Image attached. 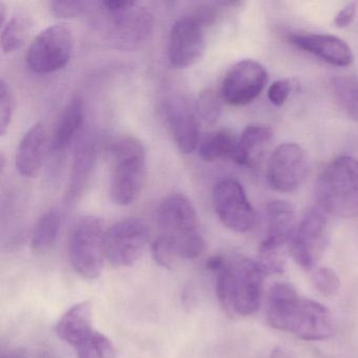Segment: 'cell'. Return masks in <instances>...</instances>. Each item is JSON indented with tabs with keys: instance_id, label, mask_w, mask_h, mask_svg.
Returning a JSON list of instances; mask_svg holds the SVG:
<instances>
[{
	"instance_id": "e0dca14e",
	"label": "cell",
	"mask_w": 358,
	"mask_h": 358,
	"mask_svg": "<svg viewBox=\"0 0 358 358\" xmlns=\"http://www.w3.org/2000/svg\"><path fill=\"white\" fill-rule=\"evenodd\" d=\"M291 45L336 66H348L354 56L349 45L329 34H295L289 37Z\"/></svg>"
},
{
	"instance_id": "603a6c76",
	"label": "cell",
	"mask_w": 358,
	"mask_h": 358,
	"mask_svg": "<svg viewBox=\"0 0 358 358\" xmlns=\"http://www.w3.org/2000/svg\"><path fill=\"white\" fill-rule=\"evenodd\" d=\"M238 138L227 129L213 131L204 138L199 145V155L202 160L213 162L220 159L234 158Z\"/></svg>"
},
{
	"instance_id": "ba28073f",
	"label": "cell",
	"mask_w": 358,
	"mask_h": 358,
	"mask_svg": "<svg viewBox=\"0 0 358 358\" xmlns=\"http://www.w3.org/2000/svg\"><path fill=\"white\" fill-rule=\"evenodd\" d=\"M329 238L326 213L320 208L308 209L289 241V255L303 269H314L326 251Z\"/></svg>"
},
{
	"instance_id": "5b68a950",
	"label": "cell",
	"mask_w": 358,
	"mask_h": 358,
	"mask_svg": "<svg viewBox=\"0 0 358 358\" xmlns=\"http://www.w3.org/2000/svg\"><path fill=\"white\" fill-rule=\"evenodd\" d=\"M110 194L115 204H133L141 194L146 179V152L137 138L122 136L110 144Z\"/></svg>"
},
{
	"instance_id": "5bb4252c",
	"label": "cell",
	"mask_w": 358,
	"mask_h": 358,
	"mask_svg": "<svg viewBox=\"0 0 358 358\" xmlns=\"http://www.w3.org/2000/svg\"><path fill=\"white\" fill-rule=\"evenodd\" d=\"M266 83L267 72L261 64L251 59L242 60L224 77L221 98L230 106H246L259 97Z\"/></svg>"
},
{
	"instance_id": "7c38bea8",
	"label": "cell",
	"mask_w": 358,
	"mask_h": 358,
	"mask_svg": "<svg viewBox=\"0 0 358 358\" xmlns=\"http://www.w3.org/2000/svg\"><path fill=\"white\" fill-rule=\"evenodd\" d=\"M206 24L199 15L184 16L175 22L169 39V60L173 68H190L202 59Z\"/></svg>"
},
{
	"instance_id": "8d00e7d4",
	"label": "cell",
	"mask_w": 358,
	"mask_h": 358,
	"mask_svg": "<svg viewBox=\"0 0 358 358\" xmlns=\"http://www.w3.org/2000/svg\"><path fill=\"white\" fill-rule=\"evenodd\" d=\"M270 358H289V356L287 355L284 350L280 349V348H275V349L271 352Z\"/></svg>"
},
{
	"instance_id": "d6a6232c",
	"label": "cell",
	"mask_w": 358,
	"mask_h": 358,
	"mask_svg": "<svg viewBox=\"0 0 358 358\" xmlns=\"http://www.w3.org/2000/svg\"><path fill=\"white\" fill-rule=\"evenodd\" d=\"M291 90H292V85L290 80L280 79L270 85L268 90V99L273 106H284L290 96Z\"/></svg>"
},
{
	"instance_id": "277c9868",
	"label": "cell",
	"mask_w": 358,
	"mask_h": 358,
	"mask_svg": "<svg viewBox=\"0 0 358 358\" xmlns=\"http://www.w3.org/2000/svg\"><path fill=\"white\" fill-rule=\"evenodd\" d=\"M315 196L326 215L358 217V160L341 156L329 163L318 177Z\"/></svg>"
},
{
	"instance_id": "7a4b0ae2",
	"label": "cell",
	"mask_w": 358,
	"mask_h": 358,
	"mask_svg": "<svg viewBox=\"0 0 358 358\" xmlns=\"http://www.w3.org/2000/svg\"><path fill=\"white\" fill-rule=\"evenodd\" d=\"M215 273L217 299L229 315H252L259 309L264 273L257 261L240 257L224 259Z\"/></svg>"
},
{
	"instance_id": "8fae6325",
	"label": "cell",
	"mask_w": 358,
	"mask_h": 358,
	"mask_svg": "<svg viewBox=\"0 0 358 358\" xmlns=\"http://www.w3.org/2000/svg\"><path fill=\"white\" fill-rule=\"evenodd\" d=\"M213 204L220 221L228 229L238 234L250 231L257 215L244 188L234 179L217 182L213 188Z\"/></svg>"
},
{
	"instance_id": "44dd1931",
	"label": "cell",
	"mask_w": 358,
	"mask_h": 358,
	"mask_svg": "<svg viewBox=\"0 0 358 358\" xmlns=\"http://www.w3.org/2000/svg\"><path fill=\"white\" fill-rule=\"evenodd\" d=\"M83 122V100L78 96H75L69 101L58 118L52 137V150L55 152L66 150L78 135Z\"/></svg>"
},
{
	"instance_id": "52a82bcc",
	"label": "cell",
	"mask_w": 358,
	"mask_h": 358,
	"mask_svg": "<svg viewBox=\"0 0 358 358\" xmlns=\"http://www.w3.org/2000/svg\"><path fill=\"white\" fill-rule=\"evenodd\" d=\"M106 234L99 217H83L75 226L69 243V255L75 271L87 280H95L106 266Z\"/></svg>"
},
{
	"instance_id": "d6986e66",
	"label": "cell",
	"mask_w": 358,
	"mask_h": 358,
	"mask_svg": "<svg viewBox=\"0 0 358 358\" xmlns=\"http://www.w3.org/2000/svg\"><path fill=\"white\" fill-rule=\"evenodd\" d=\"M273 133L264 125H249L238 138L234 160L241 166L255 169L271 146Z\"/></svg>"
},
{
	"instance_id": "1f68e13d",
	"label": "cell",
	"mask_w": 358,
	"mask_h": 358,
	"mask_svg": "<svg viewBox=\"0 0 358 358\" xmlns=\"http://www.w3.org/2000/svg\"><path fill=\"white\" fill-rule=\"evenodd\" d=\"M14 96L5 79L0 81V134L5 136L11 125L14 114Z\"/></svg>"
},
{
	"instance_id": "6da1fadb",
	"label": "cell",
	"mask_w": 358,
	"mask_h": 358,
	"mask_svg": "<svg viewBox=\"0 0 358 358\" xmlns=\"http://www.w3.org/2000/svg\"><path fill=\"white\" fill-rule=\"evenodd\" d=\"M266 320L272 328L305 341H324L336 332V322L328 308L303 299L289 282H276L266 296Z\"/></svg>"
},
{
	"instance_id": "83f0119b",
	"label": "cell",
	"mask_w": 358,
	"mask_h": 358,
	"mask_svg": "<svg viewBox=\"0 0 358 358\" xmlns=\"http://www.w3.org/2000/svg\"><path fill=\"white\" fill-rule=\"evenodd\" d=\"M78 358H116L114 343L103 333L94 331L80 345L75 348Z\"/></svg>"
},
{
	"instance_id": "836d02e7",
	"label": "cell",
	"mask_w": 358,
	"mask_h": 358,
	"mask_svg": "<svg viewBox=\"0 0 358 358\" xmlns=\"http://www.w3.org/2000/svg\"><path fill=\"white\" fill-rule=\"evenodd\" d=\"M152 255H154L155 261L159 265L163 267L171 268L175 265L176 259L177 257L171 252V249L167 247V245L163 242L162 238L159 236L154 243H152Z\"/></svg>"
},
{
	"instance_id": "8992f818",
	"label": "cell",
	"mask_w": 358,
	"mask_h": 358,
	"mask_svg": "<svg viewBox=\"0 0 358 358\" xmlns=\"http://www.w3.org/2000/svg\"><path fill=\"white\" fill-rule=\"evenodd\" d=\"M99 7L106 17L108 39L118 49H138L152 36L154 15L136 1L106 0Z\"/></svg>"
},
{
	"instance_id": "4fadbf2b",
	"label": "cell",
	"mask_w": 358,
	"mask_h": 358,
	"mask_svg": "<svg viewBox=\"0 0 358 358\" xmlns=\"http://www.w3.org/2000/svg\"><path fill=\"white\" fill-rule=\"evenodd\" d=\"M309 169L306 150L299 144L285 143L272 152L267 165L271 188L282 194L295 192L305 181Z\"/></svg>"
},
{
	"instance_id": "4316f807",
	"label": "cell",
	"mask_w": 358,
	"mask_h": 358,
	"mask_svg": "<svg viewBox=\"0 0 358 358\" xmlns=\"http://www.w3.org/2000/svg\"><path fill=\"white\" fill-rule=\"evenodd\" d=\"M333 92L341 110L350 119L358 121V77H335L332 80Z\"/></svg>"
},
{
	"instance_id": "d590c367",
	"label": "cell",
	"mask_w": 358,
	"mask_h": 358,
	"mask_svg": "<svg viewBox=\"0 0 358 358\" xmlns=\"http://www.w3.org/2000/svg\"><path fill=\"white\" fill-rule=\"evenodd\" d=\"M7 9L3 3H0V27L1 29L7 24Z\"/></svg>"
},
{
	"instance_id": "e575fe53",
	"label": "cell",
	"mask_w": 358,
	"mask_h": 358,
	"mask_svg": "<svg viewBox=\"0 0 358 358\" xmlns=\"http://www.w3.org/2000/svg\"><path fill=\"white\" fill-rule=\"evenodd\" d=\"M357 5L356 3H349L335 16L334 24L338 29L348 28L353 22L356 15Z\"/></svg>"
},
{
	"instance_id": "2e32d148",
	"label": "cell",
	"mask_w": 358,
	"mask_h": 358,
	"mask_svg": "<svg viewBox=\"0 0 358 358\" xmlns=\"http://www.w3.org/2000/svg\"><path fill=\"white\" fill-rule=\"evenodd\" d=\"M52 138L43 123L33 125L20 140L16 152V169L20 175L35 178L43 169Z\"/></svg>"
},
{
	"instance_id": "ffe728a7",
	"label": "cell",
	"mask_w": 358,
	"mask_h": 358,
	"mask_svg": "<svg viewBox=\"0 0 358 358\" xmlns=\"http://www.w3.org/2000/svg\"><path fill=\"white\" fill-rule=\"evenodd\" d=\"M56 334L73 348L93 334V315L89 301L76 303L62 316L56 324Z\"/></svg>"
},
{
	"instance_id": "3957f363",
	"label": "cell",
	"mask_w": 358,
	"mask_h": 358,
	"mask_svg": "<svg viewBox=\"0 0 358 358\" xmlns=\"http://www.w3.org/2000/svg\"><path fill=\"white\" fill-rule=\"evenodd\" d=\"M160 238L177 259H194L205 249L198 213L192 201L182 194L163 199L158 209Z\"/></svg>"
},
{
	"instance_id": "484cf974",
	"label": "cell",
	"mask_w": 358,
	"mask_h": 358,
	"mask_svg": "<svg viewBox=\"0 0 358 358\" xmlns=\"http://www.w3.org/2000/svg\"><path fill=\"white\" fill-rule=\"evenodd\" d=\"M33 20L20 15L11 18L1 29V49L3 53L11 54L18 51L24 45L33 30Z\"/></svg>"
},
{
	"instance_id": "f546056e",
	"label": "cell",
	"mask_w": 358,
	"mask_h": 358,
	"mask_svg": "<svg viewBox=\"0 0 358 358\" xmlns=\"http://www.w3.org/2000/svg\"><path fill=\"white\" fill-rule=\"evenodd\" d=\"M196 112L203 120L209 124H213L221 117V98L211 90L203 92L196 103Z\"/></svg>"
},
{
	"instance_id": "30bf717a",
	"label": "cell",
	"mask_w": 358,
	"mask_h": 358,
	"mask_svg": "<svg viewBox=\"0 0 358 358\" xmlns=\"http://www.w3.org/2000/svg\"><path fill=\"white\" fill-rule=\"evenodd\" d=\"M150 242V230L139 219L117 222L106 234V259L116 267H129L139 261Z\"/></svg>"
},
{
	"instance_id": "9a60e30c",
	"label": "cell",
	"mask_w": 358,
	"mask_h": 358,
	"mask_svg": "<svg viewBox=\"0 0 358 358\" xmlns=\"http://www.w3.org/2000/svg\"><path fill=\"white\" fill-rule=\"evenodd\" d=\"M165 114L176 145L183 154H192L201 143L198 118L192 106L175 98L167 103Z\"/></svg>"
},
{
	"instance_id": "f1b7e54d",
	"label": "cell",
	"mask_w": 358,
	"mask_h": 358,
	"mask_svg": "<svg viewBox=\"0 0 358 358\" xmlns=\"http://www.w3.org/2000/svg\"><path fill=\"white\" fill-rule=\"evenodd\" d=\"M314 288L324 296H333L341 288V280L334 270L329 267L315 268L311 274Z\"/></svg>"
},
{
	"instance_id": "9c48e42d",
	"label": "cell",
	"mask_w": 358,
	"mask_h": 358,
	"mask_svg": "<svg viewBox=\"0 0 358 358\" xmlns=\"http://www.w3.org/2000/svg\"><path fill=\"white\" fill-rule=\"evenodd\" d=\"M73 49L70 29L66 24H54L35 37L27 53V64L35 74H52L70 62Z\"/></svg>"
},
{
	"instance_id": "ac0fdd59",
	"label": "cell",
	"mask_w": 358,
	"mask_h": 358,
	"mask_svg": "<svg viewBox=\"0 0 358 358\" xmlns=\"http://www.w3.org/2000/svg\"><path fill=\"white\" fill-rule=\"evenodd\" d=\"M95 161V143L90 136H80L75 146L72 171L66 188V200L69 204L76 202L83 196L91 179Z\"/></svg>"
},
{
	"instance_id": "7402d4cb",
	"label": "cell",
	"mask_w": 358,
	"mask_h": 358,
	"mask_svg": "<svg viewBox=\"0 0 358 358\" xmlns=\"http://www.w3.org/2000/svg\"><path fill=\"white\" fill-rule=\"evenodd\" d=\"M267 236L280 240L290 241L296 228V217L292 205L287 201H271L266 207Z\"/></svg>"
},
{
	"instance_id": "d4e9b609",
	"label": "cell",
	"mask_w": 358,
	"mask_h": 358,
	"mask_svg": "<svg viewBox=\"0 0 358 358\" xmlns=\"http://www.w3.org/2000/svg\"><path fill=\"white\" fill-rule=\"evenodd\" d=\"M62 224V213L57 209L52 208L43 213L33 230L31 238L33 250L38 253L50 250L57 241Z\"/></svg>"
},
{
	"instance_id": "4dcf8cb0",
	"label": "cell",
	"mask_w": 358,
	"mask_h": 358,
	"mask_svg": "<svg viewBox=\"0 0 358 358\" xmlns=\"http://www.w3.org/2000/svg\"><path fill=\"white\" fill-rule=\"evenodd\" d=\"M93 6L81 0H54L50 3V10L58 18H76L91 11Z\"/></svg>"
},
{
	"instance_id": "cb8c5ba5",
	"label": "cell",
	"mask_w": 358,
	"mask_h": 358,
	"mask_svg": "<svg viewBox=\"0 0 358 358\" xmlns=\"http://www.w3.org/2000/svg\"><path fill=\"white\" fill-rule=\"evenodd\" d=\"M288 241L266 236L259 245L257 265L264 275L280 274L284 272L289 255Z\"/></svg>"
}]
</instances>
